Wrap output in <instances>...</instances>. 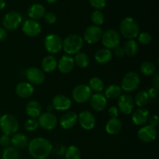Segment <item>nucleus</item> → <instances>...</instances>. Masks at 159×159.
Here are the masks:
<instances>
[{
  "label": "nucleus",
  "mask_w": 159,
  "mask_h": 159,
  "mask_svg": "<svg viewBox=\"0 0 159 159\" xmlns=\"http://www.w3.org/2000/svg\"><path fill=\"white\" fill-rule=\"evenodd\" d=\"M39 127L45 130H52L57 124V118L53 113L44 112L38 117Z\"/></svg>",
  "instance_id": "nucleus-10"
},
{
  "label": "nucleus",
  "mask_w": 159,
  "mask_h": 159,
  "mask_svg": "<svg viewBox=\"0 0 159 159\" xmlns=\"http://www.w3.org/2000/svg\"><path fill=\"white\" fill-rule=\"evenodd\" d=\"M125 54L128 57H134L139 51V45L134 40H128L123 47Z\"/></svg>",
  "instance_id": "nucleus-30"
},
{
  "label": "nucleus",
  "mask_w": 159,
  "mask_h": 159,
  "mask_svg": "<svg viewBox=\"0 0 159 159\" xmlns=\"http://www.w3.org/2000/svg\"><path fill=\"white\" fill-rule=\"evenodd\" d=\"M6 6V0H0V10L3 9Z\"/></svg>",
  "instance_id": "nucleus-49"
},
{
  "label": "nucleus",
  "mask_w": 159,
  "mask_h": 159,
  "mask_svg": "<svg viewBox=\"0 0 159 159\" xmlns=\"http://www.w3.org/2000/svg\"><path fill=\"white\" fill-rule=\"evenodd\" d=\"M147 93L148 95L149 99H155V98H157V96H158V89H157L155 87L152 86V88H150L148 90Z\"/></svg>",
  "instance_id": "nucleus-45"
},
{
  "label": "nucleus",
  "mask_w": 159,
  "mask_h": 159,
  "mask_svg": "<svg viewBox=\"0 0 159 159\" xmlns=\"http://www.w3.org/2000/svg\"><path fill=\"white\" fill-rule=\"evenodd\" d=\"M45 21L49 24H54L56 21H57V16L55 13L52 12H45L44 16H43Z\"/></svg>",
  "instance_id": "nucleus-41"
},
{
  "label": "nucleus",
  "mask_w": 159,
  "mask_h": 159,
  "mask_svg": "<svg viewBox=\"0 0 159 159\" xmlns=\"http://www.w3.org/2000/svg\"><path fill=\"white\" fill-rule=\"evenodd\" d=\"M153 87H155L157 89H159V72L158 71H156L155 73V75H153Z\"/></svg>",
  "instance_id": "nucleus-47"
},
{
  "label": "nucleus",
  "mask_w": 159,
  "mask_h": 159,
  "mask_svg": "<svg viewBox=\"0 0 159 159\" xmlns=\"http://www.w3.org/2000/svg\"><path fill=\"white\" fill-rule=\"evenodd\" d=\"M38 121L36 119H33V118H30V119L26 120V122L24 123L25 130L29 132L34 131V130H36L38 128Z\"/></svg>",
  "instance_id": "nucleus-38"
},
{
  "label": "nucleus",
  "mask_w": 159,
  "mask_h": 159,
  "mask_svg": "<svg viewBox=\"0 0 159 159\" xmlns=\"http://www.w3.org/2000/svg\"><path fill=\"white\" fill-rule=\"evenodd\" d=\"M57 68L62 74H68L75 68V61L72 56L65 54L60 58L57 61Z\"/></svg>",
  "instance_id": "nucleus-19"
},
{
  "label": "nucleus",
  "mask_w": 159,
  "mask_h": 159,
  "mask_svg": "<svg viewBox=\"0 0 159 159\" xmlns=\"http://www.w3.org/2000/svg\"><path fill=\"white\" fill-rule=\"evenodd\" d=\"M83 46V38L80 35L76 34H70L67 36L62 41V49L66 54L75 55L80 52Z\"/></svg>",
  "instance_id": "nucleus-3"
},
{
  "label": "nucleus",
  "mask_w": 159,
  "mask_h": 159,
  "mask_svg": "<svg viewBox=\"0 0 159 159\" xmlns=\"http://www.w3.org/2000/svg\"><path fill=\"white\" fill-rule=\"evenodd\" d=\"M150 113L145 108H139L132 113L131 120L135 125L143 126L147 124Z\"/></svg>",
  "instance_id": "nucleus-21"
},
{
  "label": "nucleus",
  "mask_w": 159,
  "mask_h": 159,
  "mask_svg": "<svg viewBox=\"0 0 159 159\" xmlns=\"http://www.w3.org/2000/svg\"><path fill=\"white\" fill-rule=\"evenodd\" d=\"M78 121L81 127L86 130H93L96 126V117L88 110L82 111L78 115Z\"/></svg>",
  "instance_id": "nucleus-14"
},
{
  "label": "nucleus",
  "mask_w": 159,
  "mask_h": 159,
  "mask_svg": "<svg viewBox=\"0 0 159 159\" xmlns=\"http://www.w3.org/2000/svg\"><path fill=\"white\" fill-rule=\"evenodd\" d=\"M0 129L3 134L12 136L19 129V121L12 114H4L0 117Z\"/></svg>",
  "instance_id": "nucleus-4"
},
{
  "label": "nucleus",
  "mask_w": 159,
  "mask_h": 159,
  "mask_svg": "<svg viewBox=\"0 0 159 159\" xmlns=\"http://www.w3.org/2000/svg\"><path fill=\"white\" fill-rule=\"evenodd\" d=\"M89 87L92 91L96 93H102L104 89V82L101 79L98 77H93L89 82Z\"/></svg>",
  "instance_id": "nucleus-34"
},
{
  "label": "nucleus",
  "mask_w": 159,
  "mask_h": 159,
  "mask_svg": "<svg viewBox=\"0 0 159 159\" xmlns=\"http://www.w3.org/2000/svg\"><path fill=\"white\" fill-rule=\"evenodd\" d=\"M57 1V0H47V2L49 3H54V2H56Z\"/></svg>",
  "instance_id": "nucleus-51"
},
{
  "label": "nucleus",
  "mask_w": 159,
  "mask_h": 159,
  "mask_svg": "<svg viewBox=\"0 0 159 159\" xmlns=\"http://www.w3.org/2000/svg\"><path fill=\"white\" fill-rule=\"evenodd\" d=\"M114 54L117 57H123L125 55V51L123 47L118 46L114 49Z\"/></svg>",
  "instance_id": "nucleus-46"
},
{
  "label": "nucleus",
  "mask_w": 159,
  "mask_h": 159,
  "mask_svg": "<svg viewBox=\"0 0 159 159\" xmlns=\"http://www.w3.org/2000/svg\"><path fill=\"white\" fill-rule=\"evenodd\" d=\"M28 151L35 159H46L52 152L53 145L46 138H36L28 144Z\"/></svg>",
  "instance_id": "nucleus-1"
},
{
  "label": "nucleus",
  "mask_w": 159,
  "mask_h": 159,
  "mask_svg": "<svg viewBox=\"0 0 159 159\" xmlns=\"http://www.w3.org/2000/svg\"><path fill=\"white\" fill-rule=\"evenodd\" d=\"M102 35V30L100 26H88L84 33V39L89 44H95L101 40Z\"/></svg>",
  "instance_id": "nucleus-13"
},
{
  "label": "nucleus",
  "mask_w": 159,
  "mask_h": 159,
  "mask_svg": "<svg viewBox=\"0 0 159 159\" xmlns=\"http://www.w3.org/2000/svg\"><path fill=\"white\" fill-rule=\"evenodd\" d=\"M26 78L29 82L33 85H41L44 82L45 75L41 69L36 67L27 68L25 71Z\"/></svg>",
  "instance_id": "nucleus-12"
},
{
  "label": "nucleus",
  "mask_w": 159,
  "mask_h": 159,
  "mask_svg": "<svg viewBox=\"0 0 159 159\" xmlns=\"http://www.w3.org/2000/svg\"><path fill=\"white\" fill-rule=\"evenodd\" d=\"M138 42L142 45H148L152 42V37L149 33L142 32L140 33L138 36Z\"/></svg>",
  "instance_id": "nucleus-39"
},
{
  "label": "nucleus",
  "mask_w": 159,
  "mask_h": 159,
  "mask_svg": "<svg viewBox=\"0 0 159 159\" xmlns=\"http://www.w3.org/2000/svg\"><path fill=\"white\" fill-rule=\"evenodd\" d=\"M54 110V107L51 104H50L49 106L47 107V112H50V113H52V111Z\"/></svg>",
  "instance_id": "nucleus-50"
},
{
  "label": "nucleus",
  "mask_w": 159,
  "mask_h": 159,
  "mask_svg": "<svg viewBox=\"0 0 159 159\" xmlns=\"http://www.w3.org/2000/svg\"><path fill=\"white\" fill-rule=\"evenodd\" d=\"M157 134L158 132L156 127L150 125L143 126L138 132V138L144 143H151L155 141L157 138Z\"/></svg>",
  "instance_id": "nucleus-15"
},
{
  "label": "nucleus",
  "mask_w": 159,
  "mask_h": 159,
  "mask_svg": "<svg viewBox=\"0 0 159 159\" xmlns=\"http://www.w3.org/2000/svg\"><path fill=\"white\" fill-rule=\"evenodd\" d=\"M90 107L93 110L101 112L106 108L107 104V99L102 93H96L92 95L89 99Z\"/></svg>",
  "instance_id": "nucleus-17"
},
{
  "label": "nucleus",
  "mask_w": 159,
  "mask_h": 159,
  "mask_svg": "<svg viewBox=\"0 0 159 159\" xmlns=\"http://www.w3.org/2000/svg\"><path fill=\"white\" fill-rule=\"evenodd\" d=\"M122 91V89H121V87L120 85L113 84V85H109V86H107L106 88L104 96H106L107 99H118L121 96Z\"/></svg>",
  "instance_id": "nucleus-29"
},
{
  "label": "nucleus",
  "mask_w": 159,
  "mask_h": 159,
  "mask_svg": "<svg viewBox=\"0 0 159 159\" xmlns=\"http://www.w3.org/2000/svg\"><path fill=\"white\" fill-rule=\"evenodd\" d=\"M109 116L111 118H117L119 116V109L116 107H111L108 110Z\"/></svg>",
  "instance_id": "nucleus-44"
},
{
  "label": "nucleus",
  "mask_w": 159,
  "mask_h": 159,
  "mask_svg": "<svg viewBox=\"0 0 159 159\" xmlns=\"http://www.w3.org/2000/svg\"><path fill=\"white\" fill-rule=\"evenodd\" d=\"M120 31L124 38L134 40L140 34V26L138 21L132 17H126L120 24Z\"/></svg>",
  "instance_id": "nucleus-2"
},
{
  "label": "nucleus",
  "mask_w": 159,
  "mask_h": 159,
  "mask_svg": "<svg viewBox=\"0 0 159 159\" xmlns=\"http://www.w3.org/2000/svg\"><path fill=\"white\" fill-rule=\"evenodd\" d=\"M78 122V115L74 111H68L62 115L60 119V125L64 130L72 128Z\"/></svg>",
  "instance_id": "nucleus-20"
},
{
  "label": "nucleus",
  "mask_w": 159,
  "mask_h": 159,
  "mask_svg": "<svg viewBox=\"0 0 159 159\" xmlns=\"http://www.w3.org/2000/svg\"><path fill=\"white\" fill-rule=\"evenodd\" d=\"M149 99H149L147 91L141 90V91L138 92V93H137L134 101L135 105L138 106L139 108H143L144 106L147 105Z\"/></svg>",
  "instance_id": "nucleus-32"
},
{
  "label": "nucleus",
  "mask_w": 159,
  "mask_h": 159,
  "mask_svg": "<svg viewBox=\"0 0 159 159\" xmlns=\"http://www.w3.org/2000/svg\"><path fill=\"white\" fill-rule=\"evenodd\" d=\"M16 94L20 98L23 99H26L29 98L34 94V87L33 86L32 84L30 82H23L19 83L16 86Z\"/></svg>",
  "instance_id": "nucleus-22"
},
{
  "label": "nucleus",
  "mask_w": 159,
  "mask_h": 159,
  "mask_svg": "<svg viewBox=\"0 0 159 159\" xmlns=\"http://www.w3.org/2000/svg\"><path fill=\"white\" fill-rule=\"evenodd\" d=\"M23 17L21 14L16 11H11L5 15L2 19L3 28L6 30L13 31L19 27L22 23Z\"/></svg>",
  "instance_id": "nucleus-8"
},
{
  "label": "nucleus",
  "mask_w": 159,
  "mask_h": 159,
  "mask_svg": "<svg viewBox=\"0 0 159 159\" xmlns=\"http://www.w3.org/2000/svg\"><path fill=\"white\" fill-rule=\"evenodd\" d=\"M141 85V79L138 73L129 71L123 77L121 82V89L125 93H133L139 88Z\"/></svg>",
  "instance_id": "nucleus-5"
},
{
  "label": "nucleus",
  "mask_w": 159,
  "mask_h": 159,
  "mask_svg": "<svg viewBox=\"0 0 159 159\" xmlns=\"http://www.w3.org/2000/svg\"><path fill=\"white\" fill-rule=\"evenodd\" d=\"M101 40L105 48L109 50H114L116 47L120 46L121 40L120 34L116 30L108 29L105 32H102Z\"/></svg>",
  "instance_id": "nucleus-6"
},
{
  "label": "nucleus",
  "mask_w": 159,
  "mask_h": 159,
  "mask_svg": "<svg viewBox=\"0 0 159 159\" xmlns=\"http://www.w3.org/2000/svg\"><path fill=\"white\" fill-rule=\"evenodd\" d=\"M11 144V138L8 135L2 134L0 137V145L3 148L9 147Z\"/></svg>",
  "instance_id": "nucleus-42"
},
{
  "label": "nucleus",
  "mask_w": 159,
  "mask_h": 159,
  "mask_svg": "<svg viewBox=\"0 0 159 159\" xmlns=\"http://www.w3.org/2000/svg\"><path fill=\"white\" fill-rule=\"evenodd\" d=\"M44 48L50 54H57L62 50V40L57 34H50L44 39Z\"/></svg>",
  "instance_id": "nucleus-9"
},
{
  "label": "nucleus",
  "mask_w": 159,
  "mask_h": 159,
  "mask_svg": "<svg viewBox=\"0 0 159 159\" xmlns=\"http://www.w3.org/2000/svg\"><path fill=\"white\" fill-rule=\"evenodd\" d=\"M91 20L95 26H101L104 23V15L101 10H95L91 14Z\"/></svg>",
  "instance_id": "nucleus-37"
},
{
  "label": "nucleus",
  "mask_w": 159,
  "mask_h": 159,
  "mask_svg": "<svg viewBox=\"0 0 159 159\" xmlns=\"http://www.w3.org/2000/svg\"><path fill=\"white\" fill-rule=\"evenodd\" d=\"M113 57V53L111 50L107 49V48H102L98 50L94 55L95 61L98 64L100 65H105L109 63Z\"/></svg>",
  "instance_id": "nucleus-24"
},
{
  "label": "nucleus",
  "mask_w": 159,
  "mask_h": 159,
  "mask_svg": "<svg viewBox=\"0 0 159 159\" xmlns=\"http://www.w3.org/2000/svg\"><path fill=\"white\" fill-rule=\"evenodd\" d=\"M65 159H80L81 152L75 145H71L67 148L65 153Z\"/></svg>",
  "instance_id": "nucleus-36"
},
{
  "label": "nucleus",
  "mask_w": 159,
  "mask_h": 159,
  "mask_svg": "<svg viewBox=\"0 0 159 159\" xmlns=\"http://www.w3.org/2000/svg\"><path fill=\"white\" fill-rule=\"evenodd\" d=\"M22 30L27 37H35L41 33V26L36 20H27L23 23Z\"/></svg>",
  "instance_id": "nucleus-16"
},
{
  "label": "nucleus",
  "mask_w": 159,
  "mask_h": 159,
  "mask_svg": "<svg viewBox=\"0 0 159 159\" xmlns=\"http://www.w3.org/2000/svg\"><path fill=\"white\" fill-rule=\"evenodd\" d=\"M89 2L92 7L96 9V10H101L105 8L107 5V0H89Z\"/></svg>",
  "instance_id": "nucleus-40"
},
{
  "label": "nucleus",
  "mask_w": 159,
  "mask_h": 159,
  "mask_svg": "<svg viewBox=\"0 0 159 159\" xmlns=\"http://www.w3.org/2000/svg\"><path fill=\"white\" fill-rule=\"evenodd\" d=\"M117 99L119 111H121L125 115H129L133 113L135 104L134 98L130 95L127 93L121 94V96Z\"/></svg>",
  "instance_id": "nucleus-11"
},
{
  "label": "nucleus",
  "mask_w": 159,
  "mask_h": 159,
  "mask_svg": "<svg viewBox=\"0 0 159 159\" xmlns=\"http://www.w3.org/2000/svg\"><path fill=\"white\" fill-rule=\"evenodd\" d=\"M26 114L33 119L39 117L42 113V107L39 102L36 100L30 101L26 107Z\"/></svg>",
  "instance_id": "nucleus-25"
},
{
  "label": "nucleus",
  "mask_w": 159,
  "mask_h": 159,
  "mask_svg": "<svg viewBox=\"0 0 159 159\" xmlns=\"http://www.w3.org/2000/svg\"><path fill=\"white\" fill-rule=\"evenodd\" d=\"M45 12H46L45 8L41 4H33L28 9V16L30 20H36V21L43 18Z\"/></svg>",
  "instance_id": "nucleus-28"
},
{
  "label": "nucleus",
  "mask_w": 159,
  "mask_h": 159,
  "mask_svg": "<svg viewBox=\"0 0 159 159\" xmlns=\"http://www.w3.org/2000/svg\"><path fill=\"white\" fill-rule=\"evenodd\" d=\"M74 61L75 65L78 66L79 68H87L89 65V57L87 55V54L84 52H79L75 54Z\"/></svg>",
  "instance_id": "nucleus-31"
},
{
  "label": "nucleus",
  "mask_w": 159,
  "mask_h": 159,
  "mask_svg": "<svg viewBox=\"0 0 159 159\" xmlns=\"http://www.w3.org/2000/svg\"><path fill=\"white\" fill-rule=\"evenodd\" d=\"M141 72L145 76H153L156 72V66L152 61H144L140 67Z\"/></svg>",
  "instance_id": "nucleus-33"
},
{
  "label": "nucleus",
  "mask_w": 159,
  "mask_h": 159,
  "mask_svg": "<svg viewBox=\"0 0 159 159\" xmlns=\"http://www.w3.org/2000/svg\"><path fill=\"white\" fill-rule=\"evenodd\" d=\"M148 125L152 126L154 127H156L159 124V119L158 116L157 115L154 114L152 116H149L148 120Z\"/></svg>",
  "instance_id": "nucleus-43"
},
{
  "label": "nucleus",
  "mask_w": 159,
  "mask_h": 159,
  "mask_svg": "<svg viewBox=\"0 0 159 159\" xmlns=\"http://www.w3.org/2000/svg\"><path fill=\"white\" fill-rule=\"evenodd\" d=\"M93 95V91L89 87L88 85L85 84H80L78 85L73 89L72 99L75 102L77 103H85L87 101H89Z\"/></svg>",
  "instance_id": "nucleus-7"
},
{
  "label": "nucleus",
  "mask_w": 159,
  "mask_h": 159,
  "mask_svg": "<svg viewBox=\"0 0 159 159\" xmlns=\"http://www.w3.org/2000/svg\"><path fill=\"white\" fill-rule=\"evenodd\" d=\"M51 105L54 107V110L58 111H66L71 107V100L65 95H57L52 99Z\"/></svg>",
  "instance_id": "nucleus-18"
},
{
  "label": "nucleus",
  "mask_w": 159,
  "mask_h": 159,
  "mask_svg": "<svg viewBox=\"0 0 159 159\" xmlns=\"http://www.w3.org/2000/svg\"><path fill=\"white\" fill-rule=\"evenodd\" d=\"M7 37V31L3 27L0 26V41L5 40Z\"/></svg>",
  "instance_id": "nucleus-48"
},
{
  "label": "nucleus",
  "mask_w": 159,
  "mask_h": 159,
  "mask_svg": "<svg viewBox=\"0 0 159 159\" xmlns=\"http://www.w3.org/2000/svg\"><path fill=\"white\" fill-rule=\"evenodd\" d=\"M11 144L16 149H23L29 144L27 137L21 133H16L11 137Z\"/></svg>",
  "instance_id": "nucleus-26"
},
{
  "label": "nucleus",
  "mask_w": 159,
  "mask_h": 159,
  "mask_svg": "<svg viewBox=\"0 0 159 159\" xmlns=\"http://www.w3.org/2000/svg\"><path fill=\"white\" fill-rule=\"evenodd\" d=\"M57 67V61L53 55H48L43 57L41 62L42 71L46 73H51L54 71Z\"/></svg>",
  "instance_id": "nucleus-27"
},
{
  "label": "nucleus",
  "mask_w": 159,
  "mask_h": 159,
  "mask_svg": "<svg viewBox=\"0 0 159 159\" xmlns=\"http://www.w3.org/2000/svg\"><path fill=\"white\" fill-rule=\"evenodd\" d=\"M123 124L118 118H110L106 124V131L110 135H116L122 130Z\"/></svg>",
  "instance_id": "nucleus-23"
},
{
  "label": "nucleus",
  "mask_w": 159,
  "mask_h": 159,
  "mask_svg": "<svg viewBox=\"0 0 159 159\" xmlns=\"http://www.w3.org/2000/svg\"><path fill=\"white\" fill-rule=\"evenodd\" d=\"M20 155H19L18 150L14 147L5 148L4 150L2 151V159H19Z\"/></svg>",
  "instance_id": "nucleus-35"
}]
</instances>
